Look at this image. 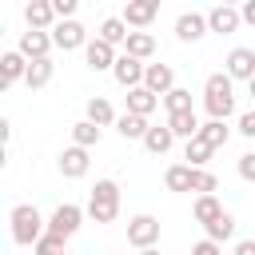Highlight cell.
I'll use <instances>...</instances> for the list:
<instances>
[{
    "label": "cell",
    "mask_w": 255,
    "mask_h": 255,
    "mask_svg": "<svg viewBox=\"0 0 255 255\" xmlns=\"http://www.w3.org/2000/svg\"><path fill=\"white\" fill-rule=\"evenodd\" d=\"M203 108L211 120H231L235 116V80L227 72H211L203 80Z\"/></svg>",
    "instance_id": "obj_1"
},
{
    "label": "cell",
    "mask_w": 255,
    "mask_h": 255,
    "mask_svg": "<svg viewBox=\"0 0 255 255\" xmlns=\"http://www.w3.org/2000/svg\"><path fill=\"white\" fill-rule=\"evenodd\" d=\"M120 215V183L116 179H96L88 195V219L92 223H116Z\"/></svg>",
    "instance_id": "obj_2"
},
{
    "label": "cell",
    "mask_w": 255,
    "mask_h": 255,
    "mask_svg": "<svg viewBox=\"0 0 255 255\" xmlns=\"http://www.w3.org/2000/svg\"><path fill=\"white\" fill-rule=\"evenodd\" d=\"M8 223H12V243H20V247H32V243L48 231L44 215H40L32 203H16L12 215H8Z\"/></svg>",
    "instance_id": "obj_3"
},
{
    "label": "cell",
    "mask_w": 255,
    "mask_h": 255,
    "mask_svg": "<svg viewBox=\"0 0 255 255\" xmlns=\"http://www.w3.org/2000/svg\"><path fill=\"white\" fill-rule=\"evenodd\" d=\"M52 40H56L60 52H76V48L88 44V28H84L76 16H68V20H56V24H52Z\"/></svg>",
    "instance_id": "obj_4"
},
{
    "label": "cell",
    "mask_w": 255,
    "mask_h": 255,
    "mask_svg": "<svg viewBox=\"0 0 255 255\" xmlns=\"http://www.w3.org/2000/svg\"><path fill=\"white\" fill-rule=\"evenodd\" d=\"M84 215H88V207H76V203H60V207H56V211L48 215V231H56V235L72 239V235L80 231Z\"/></svg>",
    "instance_id": "obj_5"
},
{
    "label": "cell",
    "mask_w": 255,
    "mask_h": 255,
    "mask_svg": "<svg viewBox=\"0 0 255 255\" xmlns=\"http://www.w3.org/2000/svg\"><path fill=\"white\" fill-rule=\"evenodd\" d=\"M84 60H88L92 72H112L116 60H120V52H116V44H108L104 36H96V40L84 44Z\"/></svg>",
    "instance_id": "obj_6"
},
{
    "label": "cell",
    "mask_w": 255,
    "mask_h": 255,
    "mask_svg": "<svg viewBox=\"0 0 255 255\" xmlns=\"http://www.w3.org/2000/svg\"><path fill=\"white\" fill-rule=\"evenodd\" d=\"M128 243L139 251V247H155L159 243V219L155 215H135L128 219Z\"/></svg>",
    "instance_id": "obj_7"
},
{
    "label": "cell",
    "mask_w": 255,
    "mask_h": 255,
    "mask_svg": "<svg viewBox=\"0 0 255 255\" xmlns=\"http://www.w3.org/2000/svg\"><path fill=\"white\" fill-rule=\"evenodd\" d=\"M143 72H147V64H143L139 56H131V52H120V60H116V68H112V76H116L120 88H139V84H143Z\"/></svg>",
    "instance_id": "obj_8"
},
{
    "label": "cell",
    "mask_w": 255,
    "mask_h": 255,
    "mask_svg": "<svg viewBox=\"0 0 255 255\" xmlns=\"http://www.w3.org/2000/svg\"><path fill=\"white\" fill-rule=\"evenodd\" d=\"M56 167H60V175H64V179H84V175H88V167H92L88 147H80V143L64 147V151H60V159H56Z\"/></svg>",
    "instance_id": "obj_9"
},
{
    "label": "cell",
    "mask_w": 255,
    "mask_h": 255,
    "mask_svg": "<svg viewBox=\"0 0 255 255\" xmlns=\"http://www.w3.org/2000/svg\"><path fill=\"white\" fill-rule=\"evenodd\" d=\"M207 24H211V32H219V36H231V32H239V24H243V12H239L235 4H215V8L207 12Z\"/></svg>",
    "instance_id": "obj_10"
},
{
    "label": "cell",
    "mask_w": 255,
    "mask_h": 255,
    "mask_svg": "<svg viewBox=\"0 0 255 255\" xmlns=\"http://www.w3.org/2000/svg\"><path fill=\"white\" fill-rule=\"evenodd\" d=\"M207 32H211V24H207L203 12H183V16L175 20V36H179L183 44H195V40H203Z\"/></svg>",
    "instance_id": "obj_11"
},
{
    "label": "cell",
    "mask_w": 255,
    "mask_h": 255,
    "mask_svg": "<svg viewBox=\"0 0 255 255\" xmlns=\"http://www.w3.org/2000/svg\"><path fill=\"white\" fill-rule=\"evenodd\" d=\"M16 48H20L28 60H40V56H48V52L56 48V40H52V32H44V28H28Z\"/></svg>",
    "instance_id": "obj_12"
},
{
    "label": "cell",
    "mask_w": 255,
    "mask_h": 255,
    "mask_svg": "<svg viewBox=\"0 0 255 255\" xmlns=\"http://www.w3.org/2000/svg\"><path fill=\"white\" fill-rule=\"evenodd\" d=\"M159 4H163V0H128V4H124L128 28H147V24L159 16Z\"/></svg>",
    "instance_id": "obj_13"
},
{
    "label": "cell",
    "mask_w": 255,
    "mask_h": 255,
    "mask_svg": "<svg viewBox=\"0 0 255 255\" xmlns=\"http://www.w3.org/2000/svg\"><path fill=\"white\" fill-rule=\"evenodd\" d=\"M28 76V56L20 52V48H12V52H4L0 56V80H4V88H12V84H20Z\"/></svg>",
    "instance_id": "obj_14"
},
{
    "label": "cell",
    "mask_w": 255,
    "mask_h": 255,
    "mask_svg": "<svg viewBox=\"0 0 255 255\" xmlns=\"http://www.w3.org/2000/svg\"><path fill=\"white\" fill-rule=\"evenodd\" d=\"M223 64H227L223 72H227L231 80H251V76H255V52H251V48H231Z\"/></svg>",
    "instance_id": "obj_15"
},
{
    "label": "cell",
    "mask_w": 255,
    "mask_h": 255,
    "mask_svg": "<svg viewBox=\"0 0 255 255\" xmlns=\"http://www.w3.org/2000/svg\"><path fill=\"white\" fill-rule=\"evenodd\" d=\"M56 20H60V16H56L52 0H28V4H24V24H28V28H44V32H48Z\"/></svg>",
    "instance_id": "obj_16"
},
{
    "label": "cell",
    "mask_w": 255,
    "mask_h": 255,
    "mask_svg": "<svg viewBox=\"0 0 255 255\" xmlns=\"http://www.w3.org/2000/svg\"><path fill=\"white\" fill-rule=\"evenodd\" d=\"M52 72H56V64H52V56H40V60H28V76H24V84H28V92H40V88H48V84H52Z\"/></svg>",
    "instance_id": "obj_17"
},
{
    "label": "cell",
    "mask_w": 255,
    "mask_h": 255,
    "mask_svg": "<svg viewBox=\"0 0 255 255\" xmlns=\"http://www.w3.org/2000/svg\"><path fill=\"white\" fill-rule=\"evenodd\" d=\"M159 92H151L147 84H139V88H128V112H139V116H151L155 108H159Z\"/></svg>",
    "instance_id": "obj_18"
},
{
    "label": "cell",
    "mask_w": 255,
    "mask_h": 255,
    "mask_svg": "<svg viewBox=\"0 0 255 255\" xmlns=\"http://www.w3.org/2000/svg\"><path fill=\"white\" fill-rule=\"evenodd\" d=\"M167 128L175 131V139H191V135H199V116H195V108L191 112H167Z\"/></svg>",
    "instance_id": "obj_19"
},
{
    "label": "cell",
    "mask_w": 255,
    "mask_h": 255,
    "mask_svg": "<svg viewBox=\"0 0 255 255\" xmlns=\"http://www.w3.org/2000/svg\"><path fill=\"white\" fill-rule=\"evenodd\" d=\"M143 84L151 88V92H171L175 88V72H171V64H147V72H143Z\"/></svg>",
    "instance_id": "obj_20"
},
{
    "label": "cell",
    "mask_w": 255,
    "mask_h": 255,
    "mask_svg": "<svg viewBox=\"0 0 255 255\" xmlns=\"http://www.w3.org/2000/svg\"><path fill=\"white\" fill-rule=\"evenodd\" d=\"M147 116H139V112H124V116H116V131L124 135V139H143L147 135Z\"/></svg>",
    "instance_id": "obj_21"
},
{
    "label": "cell",
    "mask_w": 255,
    "mask_h": 255,
    "mask_svg": "<svg viewBox=\"0 0 255 255\" xmlns=\"http://www.w3.org/2000/svg\"><path fill=\"white\" fill-rule=\"evenodd\" d=\"M171 143H175V131H171L167 124H163V128H155V124H151V128H147V135H143V147H147L151 155H167V151H171Z\"/></svg>",
    "instance_id": "obj_22"
},
{
    "label": "cell",
    "mask_w": 255,
    "mask_h": 255,
    "mask_svg": "<svg viewBox=\"0 0 255 255\" xmlns=\"http://www.w3.org/2000/svg\"><path fill=\"white\" fill-rule=\"evenodd\" d=\"M124 52H131V56H139V60H151V56H155V36L143 32V28H135V32H128Z\"/></svg>",
    "instance_id": "obj_23"
},
{
    "label": "cell",
    "mask_w": 255,
    "mask_h": 255,
    "mask_svg": "<svg viewBox=\"0 0 255 255\" xmlns=\"http://www.w3.org/2000/svg\"><path fill=\"white\" fill-rule=\"evenodd\" d=\"M211 155H215V147H211L203 135H191V139H187V147H183V159H187L191 167H207V163H211Z\"/></svg>",
    "instance_id": "obj_24"
},
{
    "label": "cell",
    "mask_w": 255,
    "mask_h": 255,
    "mask_svg": "<svg viewBox=\"0 0 255 255\" xmlns=\"http://www.w3.org/2000/svg\"><path fill=\"white\" fill-rule=\"evenodd\" d=\"M203 231H207V239L227 243V239H235V215H231V211H219L211 223H203Z\"/></svg>",
    "instance_id": "obj_25"
},
{
    "label": "cell",
    "mask_w": 255,
    "mask_h": 255,
    "mask_svg": "<svg viewBox=\"0 0 255 255\" xmlns=\"http://www.w3.org/2000/svg\"><path fill=\"white\" fill-rule=\"evenodd\" d=\"M191 163H171L167 171H163V187L167 191H191Z\"/></svg>",
    "instance_id": "obj_26"
},
{
    "label": "cell",
    "mask_w": 255,
    "mask_h": 255,
    "mask_svg": "<svg viewBox=\"0 0 255 255\" xmlns=\"http://www.w3.org/2000/svg\"><path fill=\"white\" fill-rule=\"evenodd\" d=\"M100 36H104L108 44L124 48V44H128V20H124V16H108V20L100 24Z\"/></svg>",
    "instance_id": "obj_27"
},
{
    "label": "cell",
    "mask_w": 255,
    "mask_h": 255,
    "mask_svg": "<svg viewBox=\"0 0 255 255\" xmlns=\"http://www.w3.org/2000/svg\"><path fill=\"white\" fill-rule=\"evenodd\" d=\"M219 211H223V203L215 199V191H211V195H195V203H191V215H195V223H211Z\"/></svg>",
    "instance_id": "obj_28"
},
{
    "label": "cell",
    "mask_w": 255,
    "mask_h": 255,
    "mask_svg": "<svg viewBox=\"0 0 255 255\" xmlns=\"http://www.w3.org/2000/svg\"><path fill=\"white\" fill-rule=\"evenodd\" d=\"M88 120L100 124V128H108V124H116V108H112L104 96H92V100H88Z\"/></svg>",
    "instance_id": "obj_29"
},
{
    "label": "cell",
    "mask_w": 255,
    "mask_h": 255,
    "mask_svg": "<svg viewBox=\"0 0 255 255\" xmlns=\"http://www.w3.org/2000/svg\"><path fill=\"white\" fill-rule=\"evenodd\" d=\"M72 143H80V147H96V143H100V124H92L88 116H84L80 124H72Z\"/></svg>",
    "instance_id": "obj_30"
},
{
    "label": "cell",
    "mask_w": 255,
    "mask_h": 255,
    "mask_svg": "<svg viewBox=\"0 0 255 255\" xmlns=\"http://www.w3.org/2000/svg\"><path fill=\"white\" fill-rule=\"evenodd\" d=\"M68 251V239L56 235V231H44L36 243H32V255H64Z\"/></svg>",
    "instance_id": "obj_31"
},
{
    "label": "cell",
    "mask_w": 255,
    "mask_h": 255,
    "mask_svg": "<svg viewBox=\"0 0 255 255\" xmlns=\"http://www.w3.org/2000/svg\"><path fill=\"white\" fill-rule=\"evenodd\" d=\"M199 135H203L211 147H223V143H227V135H231V128H227V120H207V124L199 128Z\"/></svg>",
    "instance_id": "obj_32"
},
{
    "label": "cell",
    "mask_w": 255,
    "mask_h": 255,
    "mask_svg": "<svg viewBox=\"0 0 255 255\" xmlns=\"http://www.w3.org/2000/svg\"><path fill=\"white\" fill-rule=\"evenodd\" d=\"M215 187H219L215 171H207V167H195V171H191V191H195V195H211Z\"/></svg>",
    "instance_id": "obj_33"
},
{
    "label": "cell",
    "mask_w": 255,
    "mask_h": 255,
    "mask_svg": "<svg viewBox=\"0 0 255 255\" xmlns=\"http://www.w3.org/2000/svg\"><path fill=\"white\" fill-rule=\"evenodd\" d=\"M163 108H167V112H191V92H187V88L163 92Z\"/></svg>",
    "instance_id": "obj_34"
},
{
    "label": "cell",
    "mask_w": 255,
    "mask_h": 255,
    "mask_svg": "<svg viewBox=\"0 0 255 255\" xmlns=\"http://www.w3.org/2000/svg\"><path fill=\"white\" fill-rule=\"evenodd\" d=\"M235 167H239V179H247V183H255V151H243Z\"/></svg>",
    "instance_id": "obj_35"
},
{
    "label": "cell",
    "mask_w": 255,
    "mask_h": 255,
    "mask_svg": "<svg viewBox=\"0 0 255 255\" xmlns=\"http://www.w3.org/2000/svg\"><path fill=\"white\" fill-rule=\"evenodd\" d=\"M191 255H223V243H215V239H199V243L191 247Z\"/></svg>",
    "instance_id": "obj_36"
},
{
    "label": "cell",
    "mask_w": 255,
    "mask_h": 255,
    "mask_svg": "<svg viewBox=\"0 0 255 255\" xmlns=\"http://www.w3.org/2000/svg\"><path fill=\"white\" fill-rule=\"evenodd\" d=\"M52 8H56V16H60V20H68V16H76L80 0H52Z\"/></svg>",
    "instance_id": "obj_37"
},
{
    "label": "cell",
    "mask_w": 255,
    "mask_h": 255,
    "mask_svg": "<svg viewBox=\"0 0 255 255\" xmlns=\"http://www.w3.org/2000/svg\"><path fill=\"white\" fill-rule=\"evenodd\" d=\"M239 135L255 139V112H243V116H239Z\"/></svg>",
    "instance_id": "obj_38"
},
{
    "label": "cell",
    "mask_w": 255,
    "mask_h": 255,
    "mask_svg": "<svg viewBox=\"0 0 255 255\" xmlns=\"http://www.w3.org/2000/svg\"><path fill=\"white\" fill-rule=\"evenodd\" d=\"M239 12H243V24H251V28H255V0H243V4H239Z\"/></svg>",
    "instance_id": "obj_39"
},
{
    "label": "cell",
    "mask_w": 255,
    "mask_h": 255,
    "mask_svg": "<svg viewBox=\"0 0 255 255\" xmlns=\"http://www.w3.org/2000/svg\"><path fill=\"white\" fill-rule=\"evenodd\" d=\"M231 255H255V239H239Z\"/></svg>",
    "instance_id": "obj_40"
},
{
    "label": "cell",
    "mask_w": 255,
    "mask_h": 255,
    "mask_svg": "<svg viewBox=\"0 0 255 255\" xmlns=\"http://www.w3.org/2000/svg\"><path fill=\"white\" fill-rule=\"evenodd\" d=\"M139 255H159V247H139Z\"/></svg>",
    "instance_id": "obj_41"
},
{
    "label": "cell",
    "mask_w": 255,
    "mask_h": 255,
    "mask_svg": "<svg viewBox=\"0 0 255 255\" xmlns=\"http://www.w3.org/2000/svg\"><path fill=\"white\" fill-rule=\"evenodd\" d=\"M247 88H251V100H255V76H251V80H247Z\"/></svg>",
    "instance_id": "obj_42"
},
{
    "label": "cell",
    "mask_w": 255,
    "mask_h": 255,
    "mask_svg": "<svg viewBox=\"0 0 255 255\" xmlns=\"http://www.w3.org/2000/svg\"><path fill=\"white\" fill-rule=\"evenodd\" d=\"M219 4H243V0H219Z\"/></svg>",
    "instance_id": "obj_43"
},
{
    "label": "cell",
    "mask_w": 255,
    "mask_h": 255,
    "mask_svg": "<svg viewBox=\"0 0 255 255\" xmlns=\"http://www.w3.org/2000/svg\"><path fill=\"white\" fill-rule=\"evenodd\" d=\"M64 255H68V251H64Z\"/></svg>",
    "instance_id": "obj_44"
}]
</instances>
